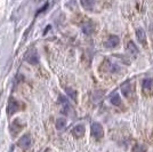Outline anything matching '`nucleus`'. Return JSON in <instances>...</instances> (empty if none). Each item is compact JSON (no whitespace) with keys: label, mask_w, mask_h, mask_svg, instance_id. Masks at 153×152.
Segmentation results:
<instances>
[{"label":"nucleus","mask_w":153,"mask_h":152,"mask_svg":"<svg viewBox=\"0 0 153 152\" xmlns=\"http://www.w3.org/2000/svg\"><path fill=\"white\" fill-rule=\"evenodd\" d=\"M22 105H23V104H21L15 97H10L9 101H8V104H7V114H8V115L15 114L17 111H19L21 109L23 108Z\"/></svg>","instance_id":"1"},{"label":"nucleus","mask_w":153,"mask_h":152,"mask_svg":"<svg viewBox=\"0 0 153 152\" xmlns=\"http://www.w3.org/2000/svg\"><path fill=\"white\" fill-rule=\"evenodd\" d=\"M121 92L125 97H127L128 100H131L135 95V85L131 83L130 80H127L126 83L121 85Z\"/></svg>","instance_id":"2"},{"label":"nucleus","mask_w":153,"mask_h":152,"mask_svg":"<svg viewBox=\"0 0 153 152\" xmlns=\"http://www.w3.org/2000/svg\"><path fill=\"white\" fill-rule=\"evenodd\" d=\"M24 60L29 64H31V65H37L39 63V56L37 51H36V48H30L29 51H26Z\"/></svg>","instance_id":"3"},{"label":"nucleus","mask_w":153,"mask_h":152,"mask_svg":"<svg viewBox=\"0 0 153 152\" xmlns=\"http://www.w3.org/2000/svg\"><path fill=\"white\" fill-rule=\"evenodd\" d=\"M90 132L93 137H95L96 139H101L104 136V129L100 122H93L90 127Z\"/></svg>","instance_id":"4"},{"label":"nucleus","mask_w":153,"mask_h":152,"mask_svg":"<svg viewBox=\"0 0 153 152\" xmlns=\"http://www.w3.org/2000/svg\"><path fill=\"white\" fill-rule=\"evenodd\" d=\"M17 145L19 146V148H22V149H24V150H26V149H29L30 146L32 145V137L30 134H24L21 139H19V142H17Z\"/></svg>","instance_id":"5"},{"label":"nucleus","mask_w":153,"mask_h":152,"mask_svg":"<svg viewBox=\"0 0 153 152\" xmlns=\"http://www.w3.org/2000/svg\"><path fill=\"white\" fill-rule=\"evenodd\" d=\"M81 29H82V32L85 34H87V36H89L91 33H94L95 31L96 26H95V23L93 22V21H86V22H83L82 23V26H81Z\"/></svg>","instance_id":"6"},{"label":"nucleus","mask_w":153,"mask_h":152,"mask_svg":"<svg viewBox=\"0 0 153 152\" xmlns=\"http://www.w3.org/2000/svg\"><path fill=\"white\" fill-rule=\"evenodd\" d=\"M120 42V38L118 36H110L106 41L104 42V46L105 48H108V49H112V48H115L118 47V45Z\"/></svg>","instance_id":"7"},{"label":"nucleus","mask_w":153,"mask_h":152,"mask_svg":"<svg viewBox=\"0 0 153 152\" xmlns=\"http://www.w3.org/2000/svg\"><path fill=\"white\" fill-rule=\"evenodd\" d=\"M85 132H86V128H85V126L83 125H76V127H73L72 128V130H71V134L74 136V137H76V139H79V137H82L83 134H85Z\"/></svg>","instance_id":"8"},{"label":"nucleus","mask_w":153,"mask_h":152,"mask_svg":"<svg viewBox=\"0 0 153 152\" xmlns=\"http://www.w3.org/2000/svg\"><path fill=\"white\" fill-rule=\"evenodd\" d=\"M23 128V125L19 119H15L12 124V127H10V130H12V136H16L17 134L19 133V130Z\"/></svg>","instance_id":"9"},{"label":"nucleus","mask_w":153,"mask_h":152,"mask_svg":"<svg viewBox=\"0 0 153 152\" xmlns=\"http://www.w3.org/2000/svg\"><path fill=\"white\" fill-rule=\"evenodd\" d=\"M136 38L137 40L140 41L142 45H144V46H146V34H145V31L142 29V28H138V29H136Z\"/></svg>","instance_id":"10"},{"label":"nucleus","mask_w":153,"mask_h":152,"mask_svg":"<svg viewBox=\"0 0 153 152\" xmlns=\"http://www.w3.org/2000/svg\"><path fill=\"white\" fill-rule=\"evenodd\" d=\"M110 102L111 104H113L114 107H121L122 105V101H121V97L118 93H113L112 95L110 96Z\"/></svg>","instance_id":"11"},{"label":"nucleus","mask_w":153,"mask_h":152,"mask_svg":"<svg viewBox=\"0 0 153 152\" xmlns=\"http://www.w3.org/2000/svg\"><path fill=\"white\" fill-rule=\"evenodd\" d=\"M58 101L63 105V112L64 113H68V111L70 110V103L68 101V97H65L64 95H59L58 96Z\"/></svg>","instance_id":"12"},{"label":"nucleus","mask_w":153,"mask_h":152,"mask_svg":"<svg viewBox=\"0 0 153 152\" xmlns=\"http://www.w3.org/2000/svg\"><path fill=\"white\" fill-rule=\"evenodd\" d=\"M80 2H81V6L87 10H93L96 4L95 0H80Z\"/></svg>","instance_id":"13"},{"label":"nucleus","mask_w":153,"mask_h":152,"mask_svg":"<svg viewBox=\"0 0 153 152\" xmlns=\"http://www.w3.org/2000/svg\"><path fill=\"white\" fill-rule=\"evenodd\" d=\"M127 51L131 54V55H137L140 51H138V48H137V46L134 44V41H128L127 42Z\"/></svg>","instance_id":"14"},{"label":"nucleus","mask_w":153,"mask_h":152,"mask_svg":"<svg viewBox=\"0 0 153 152\" xmlns=\"http://www.w3.org/2000/svg\"><path fill=\"white\" fill-rule=\"evenodd\" d=\"M153 85V80L151 79V78H146V79H144L143 80V83H142V87L144 89H146V90H149V89L152 87Z\"/></svg>","instance_id":"15"},{"label":"nucleus","mask_w":153,"mask_h":152,"mask_svg":"<svg viewBox=\"0 0 153 152\" xmlns=\"http://www.w3.org/2000/svg\"><path fill=\"white\" fill-rule=\"evenodd\" d=\"M65 126H66V120L64 118H58L57 120H56V128H57L58 130L64 129Z\"/></svg>","instance_id":"16"},{"label":"nucleus","mask_w":153,"mask_h":152,"mask_svg":"<svg viewBox=\"0 0 153 152\" xmlns=\"http://www.w3.org/2000/svg\"><path fill=\"white\" fill-rule=\"evenodd\" d=\"M65 92H66V94L69 97H71L73 101H76V92L74 90L73 88H70V87H68V88H65Z\"/></svg>","instance_id":"17"},{"label":"nucleus","mask_w":153,"mask_h":152,"mask_svg":"<svg viewBox=\"0 0 153 152\" xmlns=\"http://www.w3.org/2000/svg\"><path fill=\"white\" fill-rule=\"evenodd\" d=\"M131 152H146V146L143 144H135Z\"/></svg>","instance_id":"18"},{"label":"nucleus","mask_w":153,"mask_h":152,"mask_svg":"<svg viewBox=\"0 0 153 152\" xmlns=\"http://www.w3.org/2000/svg\"><path fill=\"white\" fill-rule=\"evenodd\" d=\"M48 6H49V4H48V2H47V4H46L45 6L42 7V8H41V9H39L38 12H37V15H39V14H41V13H42V12H44V10H46V9H47V8H48Z\"/></svg>","instance_id":"19"},{"label":"nucleus","mask_w":153,"mask_h":152,"mask_svg":"<svg viewBox=\"0 0 153 152\" xmlns=\"http://www.w3.org/2000/svg\"><path fill=\"white\" fill-rule=\"evenodd\" d=\"M48 30H51V25H48V26H47V28H46V29H45V31H44V34H46V33H47V31H48Z\"/></svg>","instance_id":"20"},{"label":"nucleus","mask_w":153,"mask_h":152,"mask_svg":"<svg viewBox=\"0 0 153 152\" xmlns=\"http://www.w3.org/2000/svg\"><path fill=\"white\" fill-rule=\"evenodd\" d=\"M37 1H38V0H37Z\"/></svg>","instance_id":"21"}]
</instances>
